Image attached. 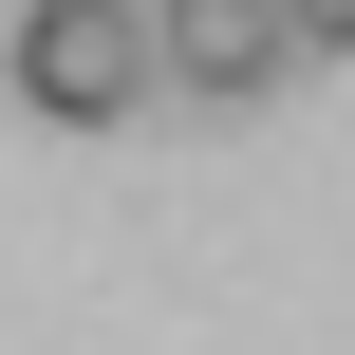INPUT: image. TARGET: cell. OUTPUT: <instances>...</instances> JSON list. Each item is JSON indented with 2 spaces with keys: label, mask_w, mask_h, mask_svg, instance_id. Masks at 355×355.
<instances>
[{
  "label": "cell",
  "mask_w": 355,
  "mask_h": 355,
  "mask_svg": "<svg viewBox=\"0 0 355 355\" xmlns=\"http://www.w3.org/2000/svg\"><path fill=\"white\" fill-rule=\"evenodd\" d=\"M150 75L206 94V112H243V94L300 75V19H281V0H150Z\"/></svg>",
  "instance_id": "2"
},
{
  "label": "cell",
  "mask_w": 355,
  "mask_h": 355,
  "mask_svg": "<svg viewBox=\"0 0 355 355\" xmlns=\"http://www.w3.org/2000/svg\"><path fill=\"white\" fill-rule=\"evenodd\" d=\"M300 19V56H355V0H281Z\"/></svg>",
  "instance_id": "3"
},
{
  "label": "cell",
  "mask_w": 355,
  "mask_h": 355,
  "mask_svg": "<svg viewBox=\"0 0 355 355\" xmlns=\"http://www.w3.org/2000/svg\"><path fill=\"white\" fill-rule=\"evenodd\" d=\"M0 75H19L37 131H112V112L168 94V75H150V0H19V19H0Z\"/></svg>",
  "instance_id": "1"
}]
</instances>
